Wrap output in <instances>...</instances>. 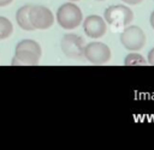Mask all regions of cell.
<instances>
[{"instance_id":"obj_1","label":"cell","mask_w":154,"mask_h":150,"mask_svg":"<svg viewBox=\"0 0 154 150\" xmlns=\"http://www.w3.org/2000/svg\"><path fill=\"white\" fill-rule=\"evenodd\" d=\"M42 50L40 44L34 40H22L17 43L14 56L12 58L11 65H36L41 58Z\"/></svg>"},{"instance_id":"obj_2","label":"cell","mask_w":154,"mask_h":150,"mask_svg":"<svg viewBox=\"0 0 154 150\" xmlns=\"http://www.w3.org/2000/svg\"><path fill=\"white\" fill-rule=\"evenodd\" d=\"M82 17L83 16L81 8L72 2L63 4L57 11L58 24L63 29H67V30L77 28L82 22Z\"/></svg>"},{"instance_id":"obj_3","label":"cell","mask_w":154,"mask_h":150,"mask_svg":"<svg viewBox=\"0 0 154 150\" xmlns=\"http://www.w3.org/2000/svg\"><path fill=\"white\" fill-rule=\"evenodd\" d=\"M103 17L106 23L109 25H113L114 28H122L132 22L134 12L125 5H112L105 10Z\"/></svg>"},{"instance_id":"obj_4","label":"cell","mask_w":154,"mask_h":150,"mask_svg":"<svg viewBox=\"0 0 154 150\" xmlns=\"http://www.w3.org/2000/svg\"><path fill=\"white\" fill-rule=\"evenodd\" d=\"M120 42L128 50L136 52L144 47L146 35L140 26L130 25L123 30L120 35Z\"/></svg>"},{"instance_id":"obj_5","label":"cell","mask_w":154,"mask_h":150,"mask_svg":"<svg viewBox=\"0 0 154 150\" xmlns=\"http://www.w3.org/2000/svg\"><path fill=\"white\" fill-rule=\"evenodd\" d=\"M29 18L34 29H40V30L49 29L54 23V16L52 11L48 7L41 5H35L30 7Z\"/></svg>"},{"instance_id":"obj_6","label":"cell","mask_w":154,"mask_h":150,"mask_svg":"<svg viewBox=\"0 0 154 150\" xmlns=\"http://www.w3.org/2000/svg\"><path fill=\"white\" fill-rule=\"evenodd\" d=\"M84 40L76 34H66L63 36L60 47L63 53L71 59H82L84 50Z\"/></svg>"},{"instance_id":"obj_7","label":"cell","mask_w":154,"mask_h":150,"mask_svg":"<svg viewBox=\"0 0 154 150\" xmlns=\"http://www.w3.org/2000/svg\"><path fill=\"white\" fill-rule=\"evenodd\" d=\"M83 56L91 64L101 65L111 59V49L102 42H90L84 46Z\"/></svg>"},{"instance_id":"obj_8","label":"cell","mask_w":154,"mask_h":150,"mask_svg":"<svg viewBox=\"0 0 154 150\" xmlns=\"http://www.w3.org/2000/svg\"><path fill=\"white\" fill-rule=\"evenodd\" d=\"M83 30L87 34V36L91 38H100L105 35L107 30V25L102 17L96 14H90L83 22Z\"/></svg>"},{"instance_id":"obj_9","label":"cell","mask_w":154,"mask_h":150,"mask_svg":"<svg viewBox=\"0 0 154 150\" xmlns=\"http://www.w3.org/2000/svg\"><path fill=\"white\" fill-rule=\"evenodd\" d=\"M30 7H31V5H24V6H22L20 8H18V11H17V13H16L17 24H18L23 30H26V31H32V30H34V26L31 25L30 18H29Z\"/></svg>"},{"instance_id":"obj_10","label":"cell","mask_w":154,"mask_h":150,"mask_svg":"<svg viewBox=\"0 0 154 150\" xmlns=\"http://www.w3.org/2000/svg\"><path fill=\"white\" fill-rule=\"evenodd\" d=\"M12 31H13L12 23L7 18L0 16V40L7 38L12 34Z\"/></svg>"},{"instance_id":"obj_11","label":"cell","mask_w":154,"mask_h":150,"mask_svg":"<svg viewBox=\"0 0 154 150\" xmlns=\"http://www.w3.org/2000/svg\"><path fill=\"white\" fill-rule=\"evenodd\" d=\"M146 59L138 54V53H130L124 59V65L126 66H134V65H144Z\"/></svg>"},{"instance_id":"obj_12","label":"cell","mask_w":154,"mask_h":150,"mask_svg":"<svg viewBox=\"0 0 154 150\" xmlns=\"http://www.w3.org/2000/svg\"><path fill=\"white\" fill-rule=\"evenodd\" d=\"M148 64L154 65V48H152L148 53Z\"/></svg>"},{"instance_id":"obj_13","label":"cell","mask_w":154,"mask_h":150,"mask_svg":"<svg viewBox=\"0 0 154 150\" xmlns=\"http://www.w3.org/2000/svg\"><path fill=\"white\" fill-rule=\"evenodd\" d=\"M124 1L125 4H129V5H136V4H140L142 0H122Z\"/></svg>"},{"instance_id":"obj_14","label":"cell","mask_w":154,"mask_h":150,"mask_svg":"<svg viewBox=\"0 0 154 150\" xmlns=\"http://www.w3.org/2000/svg\"><path fill=\"white\" fill-rule=\"evenodd\" d=\"M12 1H13V0H0V7L7 6V5H10Z\"/></svg>"},{"instance_id":"obj_15","label":"cell","mask_w":154,"mask_h":150,"mask_svg":"<svg viewBox=\"0 0 154 150\" xmlns=\"http://www.w3.org/2000/svg\"><path fill=\"white\" fill-rule=\"evenodd\" d=\"M149 22H150L152 28L154 29V11H153V12H152V14H150V19H149Z\"/></svg>"},{"instance_id":"obj_16","label":"cell","mask_w":154,"mask_h":150,"mask_svg":"<svg viewBox=\"0 0 154 150\" xmlns=\"http://www.w3.org/2000/svg\"><path fill=\"white\" fill-rule=\"evenodd\" d=\"M96 1H103V0H96Z\"/></svg>"},{"instance_id":"obj_17","label":"cell","mask_w":154,"mask_h":150,"mask_svg":"<svg viewBox=\"0 0 154 150\" xmlns=\"http://www.w3.org/2000/svg\"><path fill=\"white\" fill-rule=\"evenodd\" d=\"M71 1H78V0H71Z\"/></svg>"}]
</instances>
